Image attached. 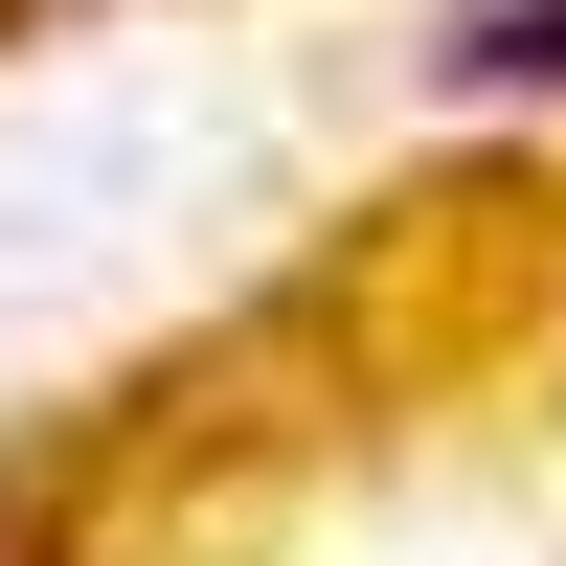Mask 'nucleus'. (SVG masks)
Listing matches in <instances>:
<instances>
[{"label":"nucleus","mask_w":566,"mask_h":566,"mask_svg":"<svg viewBox=\"0 0 566 566\" xmlns=\"http://www.w3.org/2000/svg\"><path fill=\"white\" fill-rule=\"evenodd\" d=\"M431 69H453V91H566V0H453Z\"/></svg>","instance_id":"1"}]
</instances>
